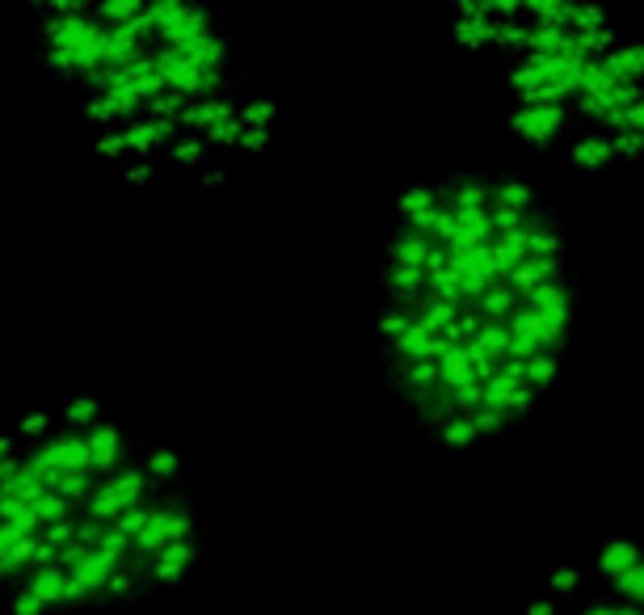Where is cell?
<instances>
[{"instance_id":"cell-1","label":"cell","mask_w":644,"mask_h":615,"mask_svg":"<svg viewBox=\"0 0 644 615\" xmlns=\"http://www.w3.org/2000/svg\"><path fill=\"white\" fill-rule=\"evenodd\" d=\"M84 439H89V459H93V472L97 477H110V472L127 468L135 459H143V447L127 434V426L118 418H106V422H97L93 430H84Z\"/></svg>"},{"instance_id":"cell-2","label":"cell","mask_w":644,"mask_h":615,"mask_svg":"<svg viewBox=\"0 0 644 615\" xmlns=\"http://www.w3.org/2000/svg\"><path fill=\"white\" fill-rule=\"evenodd\" d=\"M506 127H510V135H518L522 144L548 148V144L568 127V110L564 106H514L510 114H506Z\"/></svg>"},{"instance_id":"cell-3","label":"cell","mask_w":644,"mask_h":615,"mask_svg":"<svg viewBox=\"0 0 644 615\" xmlns=\"http://www.w3.org/2000/svg\"><path fill=\"white\" fill-rule=\"evenodd\" d=\"M644 557V548L628 535H602L590 548V573L602 582H619L628 569H636Z\"/></svg>"},{"instance_id":"cell-4","label":"cell","mask_w":644,"mask_h":615,"mask_svg":"<svg viewBox=\"0 0 644 615\" xmlns=\"http://www.w3.org/2000/svg\"><path fill=\"white\" fill-rule=\"evenodd\" d=\"M55 422L64 430H93L106 422V397H89V392H59L55 397Z\"/></svg>"},{"instance_id":"cell-5","label":"cell","mask_w":644,"mask_h":615,"mask_svg":"<svg viewBox=\"0 0 644 615\" xmlns=\"http://www.w3.org/2000/svg\"><path fill=\"white\" fill-rule=\"evenodd\" d=\"M237 110H241V98H237V93H219V98L189 102L186 114L177 118V132H182V135H203V132H211L215 123H228V118H237Z\"/></svg>"},{"instance_id":"cell-6","label":"cell","mask_w":644,"mask_h":615,"mask_svg":"<svg viewBox=\"0 0 644 615\" xmlns=\"http://www.w3.org/2000/svg\"><path fill=\"white\" fill-rule=\"evenodd\" d=\"M43 452L51 455V464L64 472V477H72V472H93V459H89V439H84L81 430H55L51 439L43 443Z\"/></svg>"},{"instance_id":"cell-7","label":"cell","mask_w":644,"mask_h":615,"mask_svg":"<svg viewBox=\"0 0 644 615\" xmlns=\"http://www.w3.org/2000/svg\"><path fill=\"white\" fill-rule=\"evenodd\" d=\"M143 594H152L148 590V582L143 578H135V573H127L123 565L110 573V582H106V590L97 594V607L93 612H123V615H135L139 612V599Z\"/></svg>"},{"instance_id":"cell-8","label":"cell","mask_w":644,"mask_h":615,"mask_svg":"<svg viewBox=\"0 0 644 615\" xmlns=\"http://www.w3.org/2000/svg\"><path fill=\"white\" fill-rule=\"evenodd\" d=\"M123 135H127V152H131V157L152 161V152H157V148H169L182 132H177V123H169V118H139V123H127Z\"/></svg>"},{"instance_id":"cell-9","label":"cell","mask_w":644,"mask_h":615,"mask_svg":"<svg viewBox=\"0 0 644 615\" xmlns=\"http://www.w3.org/2000/svg\"><path fill=\"white\" fill-rule=\"evenodd\" d=\"M564 161L577 164V169H611L616 164V144H611V135L586 132L577 135L573 144H564Z\"/></svg>"},{"instance_id":"cell-10","label":"cell","mask_w":644,"mask_h":615,"mask_svg":"<svg viewBox=\"0 0 644 615\" xmlns=\"http://www.w3.org/2000/svg\"><path fill=\"white\" fill-rule=\"evenodd\" d=\"M143 468H148V477L161 485V489H182V481H186L189 472L186 455L177 452V447H143Z\"/></svg>"},{"instance_id":"cell-11","label":"cell","mask_w":644,"mask_h":615,"mask_svg":"<svg viewBox=\"0 0 644 615\" xmlns=\"http://www.w3.org/2000/svg\"><path fill=\"white\" fill-rule=\"evenodd\" d=\"M556 278H564L561 262H556V258H536V253H527V258L518 262V270L506 274V283H510L518 295L536 292V287H543V283H556Z\"/></svg>"},{"instance_id":"cell-12","label":"cell","mask_w":644,"mask_h":615,"mask_svg":"<svg viewBox=\"0 0 644 615\" xmlns=\"http://www.w3.org/2000/svg\"><path fill=\"white\" fill-rule=\"evenodd\" d=\"M434 241L426 237H417V232H409L404 224H396V232H392V244H388V266H413V270H426V258Z\"/></svg>"},{"instance_id":"cell-13","label":"cell","mask_w":644,"mask_h":615,"mask_svg":"<svg viewBox=\"0 0 644 615\" xmlns=\"http://www.w3.org/2000/svg\"><path fill=\"white\" fill-rule=\"evenodd\" d=\"M18 586V582H13ZM22 586L34 594V599H43L51 612H64V586H68V573L59 569V565H47V569H30L26 578H22Z\"/></svg>"},{"instance_id":"cell-14","label":"cell","mask_w":644,"mask_h":615,"mask_svg":"<svg viewBox=\"0 0 644 615\" xmlns=\"http://www.w3.org/2000/svg\"><path fill=\"white\" fill-rule=\"evenodd\" d=\"M55 430H59V422H55V409H22V413H18V426H13V434L22 439V447H43Z\"/></svg>"},{"instance_id":"cell-15","label":"cell","mask_w":644,"mask_h":615,"mask_svg":"<svg viewBox=\"0 0 644 615\" xmlns=\"http://www.w3.org/2000/svg\"><path fill=\"white\" fill-rule=\"evenodd\" d=\"M72 110L81 114L84 123H93V132H114V127H123V118H118V110L110 106L106 93H77V98H72Z\"/></svg>"},{"instance_id":"cell-16","label":"cell","mask_w":644,"mask_h":615,"mask_svg":"<svg viewBox=\"0 0 644 615\" xmlns=\"http://www.w3.org/2000/svg\"><path fill=\"white\" fill-rule=\"evenodd\" d=\"M169 161L177 164V169L198 173V169H207V164H211V144H207L203 135H177V139L169 144Z\"/></svg>"},{"instance_id":"cell-17","label":"cell","mask_w":644,"mask_h":615,"mask_svg":"<svg viewBox=\"0 0 644 615\" xmlns=\"http://www.w3.org/2000/svg\"><path fill=\"white\" fill-rule=\"evenodd\" d=\"M488 207H510V212H536V190L527 186V182H518V178H493V203Z\"/></svg>"},{"instance_id":"cell-18","label":"cell","mask_w":644,"mask_h":615,"mask_svg":"<svg viewBox=\"0 0 644 615\" xmlns=\"http://www.w3.org/2000/svg\"><path fill=\"white\" fill-rule=\"evenodd\" d=\"M438 203H442L438 182H413V186H404L401 194H396V215H401V219H413V215H422V212H434Z\"/></svg>"},{"instance_id":"cell-19","label":"cell","mask_w":644,"mask_h":615,"mask_svg":"<svg viewBox=\"0 0 644 615\" xmlns=\"http://www.w3.org/2000/svg\"><path fill=\"white\" fill-rule=\"evenodd\" d=\"M456 219H459V237L451 249H476V244H488L497 237L488 212H456Z\"/></svg>"},{"instance_id":"cell-20","label":"cell","mask_w":644,"mask_h":615,"mask_svg":"<svg viewBox=\"0 0 644 615\" xmlns=\"http://www.w3.org/2000/svg\"><path fill=\"white\" fill-rule=\"evenodd\" d=\"M522 379H527L536 392H552L564 379V358H556V354H536V358L522 363Z\"/></svg>"},{"instance_id":"cell-21","label":"cell","mask_w":644,"mask_h":615,"mask_svg":"<svg viewBox=\"0 0 644 615\" xmlns=\"http://www.w3.org/2000/svg\"><path fill=\"white\" fill-rule=\"evenodd\" d=\"M476 372H472V358H468V350L459 346L451 354H442L438 358V388H447V392H456L463 384H472Z\"/></svg>"},{"instance_id":"cell-22","label":"cell","mask_w":644,"mask_h":615,"mask_svg":"<svg viewBox=\"0 0 644 615\" xmlns=\"http://www.w3.org/2000/svg\"><path fill=\"white\" fill-rule=\"evenodd\" d=\"M564 304H573V283H543L536 292L522 295V308H531V312H552V308H564Z\"/></svg>"},{"instance_id":"cell-23","label":"cell","mask_w":644,"mask_h":615,"mask_svg":"<svg viewBox=\"0 0 644 615\" xmlns=\"http://www.w3.org/2000/svg\"><path fill=\"white\" fill-rule=\"evenodd\" d=\"M582 582H586V569H577V565H552V569H548V586H552V599H556V603H564V607L577 599Z\"/></svg>"},{"instance_id":"cell-24","label":"cell","mask_w":644,"mask_h":615,"mask_svg":"<svg viewBox=\"0 0 644 615\" xmlns=\"http://www.w3.org/2000/svg\"><path fill=\"white\" fill-rule=\"evenodd\" d=\"M413 324H417L413 308H404V304H388V299H383V308H379V338H383V346H388V342H396V338H404Z\"/></svg>"},{"instance_id":"cell-25","label":"cell","mask_w":644,"mask_h":615,"mask_svg":"<svg viewBox=\"0 0 644 615\" xmlns=\"http://www.w3.org/2000/svg\"><path fill=\"white\" fill-rule=\"evenodd\" d=\"M143 9H148V0H97L93 4V18L106 22V26H127Z\"/></svg>"},{"instance_id":"cell-26","label":"cell","mask_w":644,"mask_h":615,"mask_svg":"<svg viewBox=\"0 0 644 615\" xmlns=\"http://www.w3.org/2000/svg\"><path fill=\"white\" fill-rule=\"evenodd\" d=\"M0 615H55L43 599H34L22 582L18 586H9L4 590V599H0Z\"/></svg>"},{"instance_id":"cell-27","label":"cell","mask_w":644,"mask_h":615,"mask_svg":"<svg viewBox=\"0 0 644 615\" xmlns=\"http://www.w3.org/2000/svg\"><path fill=\"white\" fill-rule=\"evenodd\" d=\"M434 439H438L442 447H472V443H481V434H476V426H472V418H463V413L447 418L442 426L434 430Z\"/></svg>"},{"instance_id":"cell-28","label":"cell","mask_w":644,"mask_h":615,"mask_svg":"<svg viewBox=\"0 0 644 615\" xmlns=\"http://www.w3.org/2000/svg\"><path fill=\"white\" fill-rule=\"evenodd\" d=\"M157 161H143V157H127V161L118 164V186L123 190H148L157 182Z\"/></svg>"},{"instance_id":"cell-29","label":"cell","mask_w":644,"mask_h":615,"mask_svg":"<svg viewBox=\"0 0 644 615\" xmlns=\"http://www.w3.org/2000/svg\"><path fill=\"white\" fill-rule=\"evenodd\" d=\"M274 93L269 89H262V93H253V98H244L241 102V123L244 127H274Z\"/></svg>"},{"instance_id":"cell-30","label":"cell","mask_w":644,"mask_h":615,"mask_svg":"<svg viewBox=\"0 0 644 615\" xmlns=\"http://www.w3.org/2000/svg\"><path fill=\"white\" fill-rule=\"evenodd\" d=\"M97 481H102L97 472H72V477H64V481H59V489H55V493H59V498H64L68 506L84 510V502L93 498V489H97Z\"/></svg>"},{"instance_id":"cell-31","label":"cell","mask_w":644,"mask_h":615,"mask_svg":"<svg viewBox=\"0 0 644 615\" xmlns=\"http://www.w3.org/2000/svg\"><path fill=\"white\" fill-rule=\"evenodd\" d=\"M93 152L106 157V161L118 169V164L131 157V152H127V135H123V127H114V132H93Z\"/></svg>"},{"instance_id":"cell-32","label":"cell","mask_w":644,"mask_h":615,"mask_svg":"<svg viewBox=\"0 0 644 615\" xmlns=\"http://www.w3.org/2000/svg\"><path fill=\"white\" fill-rule=\"evenodd\" d=\"M244 132H249V127H244L241 114H237V118H228V123H215L211 132H203V139H207L211 148H241Z\"/></svg>"},{"instance_id":"cell-33","label":"cell","mask_w":644,"mask_h":615,"mask_svg":"<svg viewBox=\"0 0 644 615\" xmlns=\"http://www.w3.org/2000/svg\"><path fill=\"white\" fill-rule=\"evenodd\" d=\"M611 590H616L623 603H632V607H644V557L636 569H628L619 582H611Z\"/></svg>"},{"instance_id":"cell-34","label":"cell","mask_w":644,"mask_h":615,"mask_svg":"<svg viewBox=\"0 0 644 615\" xmlns=\"http://www.w3.org/2000/svg\"><path fill=\"white\" fill-rule=\"evenodd\" d=\"M611 144H616V164L644 161V132H619V135H611Z\"/></svg>"},{"instance_id":"cell-35","label":"cell","mask_w":644,"mask_h":615,"mask_svg":"<svg viewBox=\"0 0 644 615\" xmlns=\"http://www.w3.org/2000/svg\"><path fill=\"white\" fill-rule=\"evenodd\" d=\"M527 249H531L536 258H556V262H561L564 232H561V228H539V232H531V241H527Z\"/></svg>"},{"instance_id":"cell-36","label":"cell","mask_w":644,"mask_h":615,"mask_svg":"<svg viewBox=\"0 0 644 615\" xmlns=\"http://www.w3.org/2000/svg\"><path fill=\"white\" fill-rule=\"evenodd\" d=\"M34 510V514H38V519H43V527H51V523H64V519H72V514H81V510L77 506H68V502H64V498H59V493H47V498H43V502H38V506H30Z\"/></svg>"},{"instance_id":"cell-37","label":"cell","mask_w":644,"mask_h":615,"mask_svg":"<svg viewBox=\"0 0 644 615\" xmlns=\"http://www.w3.org/2000/svg\"><path fill=\"white\" fill-rule=\"evenodd\" d=\"M611 72H607V64L602 59H590L586 64V72H582V89H577V98H594V93H602V89H611Z\"/></svg>"},{"instance_id":"cell-38","label":"cell","mask_w":644,"mask_h":615,"mask_svg":"<svg viewBox=\"0 0 644 615\" xmlns=\"http://www.w3.org/2000/svg\"><path fill=\"white\" fill-rule=\"evenodd\" d=\"M274 144H278L274 127H249L241 139V152L244 157H266V152H274Z\"/></svg>"},{"instance_id":"cell-39","label":"cell","mask_w":644,"mask_h":615,"mask_svg":"<svg viewBox=\"0 0 644 615\" xmlns=\"http://www.w3.org/2000/svg\"><path fill=\"white\" fill-rule=\"evenodd\" d=\"M602 26H616V22H611V9H607V4H577L573 30H602Z\"/></svg>"},{"instance_id":"cell-40","label":"cell","mask_w":644,"mask_h":615,"mask_svg":"<svg viewBox=\"0 0 644 615\" xmlns=\"http://www.w3.org/2000/svg\"><path fill=\"white\" fill-rule=\"evenodd\" d=\"M577 615H644V607H632V603H623V599L616 603V599H602V594H598V599H590Z\"/></svg>"},{"instance_id":"cell-41","label":"cell","mask_w":644,"mask_h":615,"mask_svg":"<svg viewBox=\"0 0 644 615\" xmlns=\"http://www.w3.org/2000/svg\"><path fill=\"white\" fill-rule=\"evenodd\" d=\"M97 599H93V590L77 582V578H68V586H64V612H89Z\"/></svg>"},{"instance_id":"cell-42","label":"cell","mask_w":644,"mask_h":615,"mask_svg":"<svg viewBox=\"0 0 644 615\" xmlns=\"http://www.w3.org/2000/svg\"><path fill=\"white\" fill-rule=\"evenodd\" d=\"M194 182H198V190L232 186V164H207V169H198V173H194Z\"/></svg>"},{"instance_id":"cell-43","label":"cell","mask_w":644,"mask_h":615,"mask_svg":"<svg viewBox=\"0 0 644 615\" xmlns=\"http://www.w3.org/2000/svg\"><path fill=\"white\" fill-rule=\"evenodd\" d=\"M77 527H81V514H72V519H64V523L43 527V539H51L55 548H68V544L77 539Z\"/></svg>"},{"instance_id":"cell-44","label":"cell","mask_w":644,"mask_h":615,"mask_svg":"<svg viewBox=\"0 0 644 615\" xmlns=\"http://www.w3.org/2000/svg\"><path fill=\"white\" fill-rule=\"evenodd\" d=\"M22 468H26V447H22L18 455H9V459H0V489L13 481V477H18Z\"/></svg>"},{"instance_id":"cell-45","label":"cell","mask_w":644,"mask_h":615,"mask_svg":"<svg viewBox=\"0 0 644 615\" xmlns=\"http://www.w3.org/2000/svg\"><path fill=\"white\" fill-rule=\"evenodd\" d=\"M518 615H561V603L556 599H527Z\"/></svg>"},{"instance_id":"cell-46","label":"cell","mask_w":644,"mask_h":615,"mask_svg":"<svg viewBox=\"0 0 644 615\" xmlns=\"http://www.w3.org/2000/svg\"><path fill=\"white\" fill-rule=\"evenodd\" d=\"M628 55H632V81H644V38L628 43Z\"/></svg>"},{"instance_id":"cell-47","label":"cell","mask_w":644,"mask_h":615,"mask_svg":"<svg viewBox=\"0 0 644 615\" xmlns=\"http://www.w3.org/2000/svg\"><path fill=\"white\" fill-rule=\"evenodd\" d=\"M22 452V439L13 434V430H0V459H9V455Z\"/></svg>"},{"instance_id":"cell-48","label":"cell","mask_w":644,"mask_h":615,"mask_svg":"<svg viewBox=\"0 0 644 615\" xmlns=\"http://www.w3.org/2000/svg\"><path fill=\"white\" fill-rule=\"evenodd\" d=\"M628 132H644V98L628 110Z\"/></svg>"},{"instance_id":"cell-49","label":"cell","mask_w":644,"mask_h":615,"mask_svg":"<svg viewBox=\"0 0 644 615\" xmlns=\"http://www.w3.org/2000/svg\"><path fill=\"white\" fill-rule=\"evenodd\" d=\"M4 590H9V586H4V573H0V599H4Z\"/></svg>"},{"instance_id":"cell-50","label":"cell","mask_w":644,"mask_h":615,"mask_svg":"<svg viewBox=\"0 0 644 615\" xmlns=\"http://www.w3.org/2000/svg\"><path fill=\"white\" fill-rule=\"evenodd\" d=\"M0 18H4V0H0Z\"/></svg>"}]
</instances>
